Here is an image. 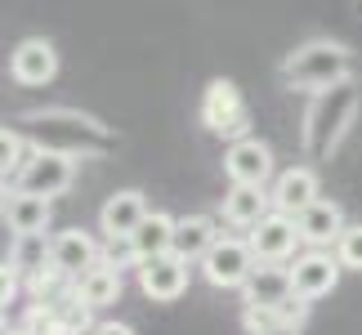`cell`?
Listing matches in <instances>:
<instances>
[{
	"instance_id": "1",
	"label": "cell",
	"mask_w": 362,
	"mask_h": 335,
	"mask_svg": "<svg viewBox=\"0 0 362 335\" xmlns=\"http://www.w3.org/2000/svg\"><path fill=\"white\" fill-rule=\"evenodd\" d=\"M32 134V148L67 152V157H94V152L112 148V130L99 117H86L76 107H45V112H23L18 117Z\"/></svg>"
},
{
	"instance_id": "2",
	"label": "cell",
	"mask_w": 362,
	"mask_h": 335,
	"mask_svg": "<svg viewBox=\"0 0 362 335\" xmlns=\"http://www.w3.org/2000/svg\"><path fill=\"white\" fill-rule=\"evenodd\" d=\"M282 81L291 90H309V94H322L331 86H344V81H354V54L349 45H340V40H327V36H313L296 45L282 59Z\"/></svg>"
},
{
	"instance_id": "3",
	"label": "cell",
	"mask_w": 362,
	"mask_h": 335,
	"mask_svg": "<svg viewBox=\"0 0 362 335\" xmlns=\"http://www.w3.org/2000/svg\"><path fill=\"white\" fill-rule=\"evenodd\" d=\"M358 117V86H331L322 94H313V107L304 112V152L313 161H331L349 134V125Z\"/></svg>"
},
{
	"instance_id": "4",
	"label": "cell",
	"mask_w": 362,
	"mask_h": 335,
	"mask_svg": "<svg viewBox=\"0 0 362 335\" xmlns=\"http://www.w3.org/2000/svg\"><path fill=\"white\" fill-rule=\"evenodd\" d=\"M202 125L219 139H228V143H242L250 139V107L242 99V90L233 86V81H211L202 94Z\"/></svg>"
},
{
	"instance_id": "5",
	"label": "cell",
	"mask_w": 362,
	"mask_h": 335,
	"mask_svg": "<svg viewBox=\"0 0 362 335\" xmlns=\"http://www.w3.org/2000/svg\"><path fill=\"white\" fill-rule=\"evenodd\" d=\"M76 179V157H67V152H49V148H32L23 161L18 179H13V188L18 192H32V197H59V192L72 188Z\"/></svg>"
},
{
	"instance_id": "6",
	"label": "cell",
	"mask_w": 362,
	"mask_h": 335,
	"mask_svg": "<svg viewBox=\"0 0 362 335\" xmlns=\"http://www.w3.org/2000/svg\"><path fill=\"white\" fill-rule=\"evenodd\" d=\"M255 255H250V246L242 237H219L211 246V255L202 259V277L211 282L215 290H242L250 282V273H255Z\"/></svg>"
},
{
	"instance_id": "7",
	"label": "cell",
	"mask_w": 362,
	"mask_h": 335,
	"mask_svg": "<svg viewBox=\"0 0 362 335\" xmlns=\"http://www.w3.org/2000/svg\"><path fill=\"white\" fill-rule=\"evenodd\" d=\"M9 76L18 81V86H27V90L49 86V81L59 76V49H54L45 36L18 40V45H13V54H9Z\"/></svg>"
},
{
	"instance_id": "8",
	"label": "cell",
	"mask_w": 362,
	"mask_h": 335,
	"mask_svg": "<svg viewBox=\"0 0 362 335\" xmlns=\"http://www.w3.org/2000/svg\"><path fill=\"white\" fill-rule=\"evenodd\" d=\"M340 273L344 269H340L336 250H309V255H300L291 264V290L300 300H322L340 286Z\"/></svg>"
},
{
	"instance_id": "9",
	"label": "cell",
	"mask_w": 362,
	"mask_h": 335,
	"mask_svg": "<svg viewBox=\"0 0 362 335\" xmlns=\"http://www.w3.org/2000/svg\"><path fill=\"white\" fill-rule=\"evenodd\" d=\"M300 242H304V237L296 228V219H291V215H277V211L264 219L259 228H250V237H246L250 255H255L259 264H286L291 255H296Z\"/></svg>"
},
{
	"instance_id": "10",
	"label": "cell",
	"mask_w": 362,
	"mask_h": 335,
	"mask_svg": "<svg viewBox=\"0 0 362 335\" xmlns=\"http://www.w3.org/2000/svg\"><path fill=\"white\" fill-rule=\"evenodd\" d=\"M152 211H148V197L139 188H121L112 192V197L103 201L99 211V233L107 237V242H130V237L139 233V223H144Z\"/></svg>"
},
{
	"instance_id": "11",
	"label": "cell",
	"mask_w": 362,
	"mask_h": 335,
	"mask_svg": "<svg viewBox=\"0 0 362 335\" xmlns=\"http://www.w3.org/2000/svg\"><path fill=\"white\" fill-rule=\"evenodd\" d=\"M224 175L233 184H246V188H264L273 179V148L264 139H242V143H228L224 152Z\"/></svg>"
},
{
	"instance_id": "12",
	"label": "cell",
	"mask_w": 362,
	"mask_h": 335,
	"mask_svg": "<svg viewBox=\"0 0 362 335\" xmlns=\"http://www.w3.org/2000/svg\"><path fill=\"white\" fill-rule=\"evenodd\" d=\"M103 250L99 242H94V233L86 228H63L59 237H54V269H59L67 282H81L90 269H99Z\"/></svg>"
},
{
	"instance_id": "13",
	"label": "cell",
	"mask_w": 362,
	"mask_h": 335,
	"mask_svg": "<svg viewBox=\"0 0 362 335\" xmlns=\"http://www.w3.org/2000/svg\"><path fill=\"white\" fill-rule=\"evenodd\" d=\"M269 197H273V211L277 215L300 219L317 201V170H313V165H291V170L277 175V184L269 188Z\"/></svg>"
},
{
	"instance_id": "14",
	"label": "cell",
	"mask_w": 362,
	"mask_h": 335,
	"mask_svg": "<svg viewBox=\"0 0 362 335\" xmlns=\"http://www.w3.org/2000/svg\"><path fill=\"white\" fill-rule=\"evenodd\" d=\"M139 290L157 304H170L188 290V264L179 255H161V259H148L139 264Z\"/></svg>"
},
{
	"instance_id": "15",
	"label": "cell",
	"mask_w": 362,
	"mask_h": 335,
	"mask_svg": "<svg viewBox=\"0 0 362 335\" xmlns=\"http://www.w3.org/2000/svg\"><path fill=\"white\" fill-rule=\"evenodd\" d=\"M291 295H296L291 290V269H282V264H255L250 282L242 286L246 309H282Z\"/></svg>"
},
{
	"instance_id": "16",
	"label": "cell",
	"mask_w": 362,
	"mask_h": 335,
	"mask_svg": "<svg viewBox=\"0 0 362 335\" xmlns=\"http://www.w3.org/2000/svg\"><path fill=\"white\" fill-rule=\"evenodd\" d=\"M296 228H300V237L304 242H309L313 250H336V242L344 237V228H349V223H344V211L336 201H327V197H317L309 211H304L300 219H296Z\"/></svg>"
},
{
	"instance_id": "17",
	"label": "cell",
	"mask_w": 362,
	"mask_h": 335,
	"mask_svg": "<svg viewBox=\"0 0 362 335\" xmlns=\"http://www.w3.org/2000/svg\"><path fill=\"white\" fill-rule=\"evenodd\" d=\"M224 223H233V228H259L264 219L273 215V197L269 188H246V184H233L224 192Z\"/></svg>"
},
{
	"instance_id": "18",
	"label": "cell",
	"mask_w": 362,
	"mask_h": 335,
	"mask_svg": "<svg viewBox=\"0 0 362 335\" xmlns=\"http://www.w3.org/2000/svg\"><path fill=\"white\" fill-rule=\"evenodd\" d=\"M175 228L179 219L165 215V211H152L139 233L130 237V250H134V264H148V259H161V255H175Z\"/></svg>"
},
{
	"instance_id": "19",
	"label": "cell",
	"mask_w": 362,
	"mask_h": 335,
	"mask_svg": "<svg viewBox=\"0 0 362 335\" xmlns=\"http://www.w3.org/2000/svg\"><path fill=\"white\" fill-rule=\"evenodd\" d=\"M49 215H54V201L45 197H32V192H9L5 201V223L13 237H27V233H45L49 228Z\"/></svg>"
},
{
	"instance_id": "20",
	"label": "cell",
	"mask_w": 362,
	"mask_h": 335,
	"mask_svg": "<svg viewBox=\"0 0 362 335\" xmlns=\"http://www.w3.org/2000/svg\"><path fill=\"white\" fill-rule=\"evenodd\" d=\"M219 242L215 233V219L211 215H184L175 228V255L184 264H202L206 255H211V246Z\"/></svg>"
},
{
	"instance_id": "21",
	"label": "cell",
	"mask_w": 362,
	"mask_h": 335,
	"mask_svg": "<svg viewBox=\"0 0 362 335\" xmlns=\"http://www.w3.org/2000/svg\"><path fill=\"white\" fill-rule=\"evenodd\" d=\"M54 264V237L45 233H27V237H13L9 242V269L18 277H36Z\"/></svg>"
},
{
	"instance_id": "22",
	"label": "cell",
	"mask_w": 362,
	"mask_h": 335,
	"mask_svg": "<svg viewBox=\"0 0 362 335\" xmlns=\"http://www.w3.org/2000/svg\"><path fill=\"white\" fill-rule=\"evenodd\" d=\"M76 300L86 304V309H107V304L121 300V269H107V264L99 259V269H90L86 277L76 282Z\"/></svg>"
},
{
	"instance_id": "23",
	"label": "cell",
	"mask_w": 362,
	"mask_h": 335,
	"mask_svg": "<svg viewBox=\"0 0 362 335\" xmlns=\"http://www.w3.org/2000/svg\"><path fill=\"white\" fill-rule=\"evenodd\" d=\"M27 152H32L27 134H23V130H9V125H0V184H5V179H18Z\"/></svg>"
},
{
	"instance_id": "24",
	"label": "cell",
	"mask_w": 362,
	"mask_h": 335,
	"mask_svg": "<svg viewBox=\"0 0 362 335\" xmlns=\"http://www.w3.org/2000/svg\"><path fill=\"white\" fill-rule=\"evenodd\" d=\"M336 259H340V269L362 273V223H349V228H344V237L336 242Z\"/></svg>"
},
{
	"instance_id": "25",
	"label": "cell",
	"mask_w": 362,
	"mask_h": 335,
	"mask_svg": "<svg viewBox=\"0 0 362 335\" xmlns=\"http://www.w3.org/2000/svg\"><path fill=\"white\" fill-rule=\"evenodd\" d=\"M242 327H246V335H277V331H286L282 309H242Z\"/></svg>"
},
{
	"instance_id": "26",
	"label": "cell",
	"mask_w": 362,
	"mask_h": 335,
	"mask_svg": "<svg viewBox=\"0 0 362 335\" xmlns=\"http://www.w3.org/2000/svg\"><path fill=\"white\" fill-rule=\"evenodd\" d=\"M13 295H18V273H13L5 259H0V313L13 304Z\"/></svg>"
},
{
	"instance_id": "27",
	"label": "cell",
	"mask_w": 362,
	"mask_h": 335,
	"mask_svg": "<svg viewBox=\"0 0 362 335\" xmlns=\"http://www.w3.org/2000/svg\"><path fill=\"white\" fill-rule=\"evenodd\" d=\"M90 335H134V327H125V322H99Z\"/></svg>"
},
{
	"instance_id": "28",
	"label": "cell",
	"mask_w": 362,
	"mask_h": 335,
	"mask_svg": "<svg viewBox=\"0 0 362 335\" xmlns=\"http://www.w3.org/2000/svg\"><path fill=\"white\" fill-rule=\"evenodd\" d=\"M5 201H9V188H0V219H5Z\"/></svg>"
},
{
	"instance_id": "29",
	"label": "cell",
	"mask_w": 362,
	"mask_h": 335,
	"mask_svg": "<svg viewBox=\"0 0 362 335\" xmlns=\"http://www.w3.org/2000/svg\"><path fill=\"white\" fill-rule=\"evenodd\" d=\"M277 335H296V331H277Z\"/></svg>"
},
{
	"instance_id": "30",
	"label": "cell",
	"mask_w": 362,
	"mask_h": 335,
	"mask_svg": "<svg viewBox=\"0 0 362 335\" xmlns=\"http://www.w3.org/2000/svg\"><path fill=\"white\" fill-rule=\"evenodd\" d=\"M13 335H18V331H13Z\"/></svg>"
}]
</instances>
